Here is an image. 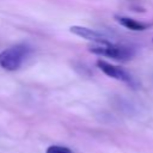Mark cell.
<instances>
[{"instance_id": "obj_1", "label": "cell", "mask_w": 153, "mask_h": 153, "mask_svg": "<svg viewBox=\"0 0 153 153\" xmlns=\"http://www.w3.org/2000/svg\"><path fill=\"white\" fill-rule=\"evenodd\" d=\"M30 55V47L26 44H16L0 53V66L6 71H17Z\"/></svg>"}, {"instance_id": "obj_2", "label": "cell", "mask_w": 153, "mask_h": 153, "mask_svg": "<svg viewBox=\"0 0 153 153\" xmlns=\"http://www.w3.org/2000/svg\"><path fill=\"white\" fill-rule=\"evenodd\" d=\"M88 50L96 55L106 56V57H110V59H114L117 61H128L135 54L134 49L130 47L117 45V44H112L110 42L96 43L94 45H91L88 48Z\"/></svg>"}, {"instance_id": "obj_3", "label": "cell", "mask_w": 153, "mask_h": 153, "mask_svg": "<svg viewBox=\"0 0 153 153\" xmlns=\"http://www.w3.org/2000/svg\"><path fill=\"white\" fill-rule=\"evenodd\" d=\"M97 67L108 76L112 78V79H116V80H120V81H123L130 86L134 85V81H133V78L122 68L117 67V66H114L104 60H98L97 61Z\"/></svg>"}, {"instance_id": "obj_4", "label": "cell", "mask_w": 153, "mask_h": 153, "mask_svg": "<svg viewBox=\"0 0 153 153\" xmlns=\"http://www.w3.org/2000/svg\"><path fill=\"white\" fill-rule=\"evenodd\" d=\"M69 31L84 39H88V41H92L94 43H105V42H109L108 41V37L99 32V31H96V30H92L90 27H85V26H80V25H74V26H71L69 27Z\"/></svg>"}, {"instance_id": "obj_5", "label": "cell", "mask_w": 153, "mask_h": 153, "mask_svg": "<svg viewBox=\"0 0 153 153\" xmlns=\"http://www.w3.org/2000/svg\"><path fill=\"white\" fill-rule=\"evenodd\" d=\"M116 20L124 27L131 30V31H143L148 27V24H145V23H141V22H137L133 18H129V17H120V16H116L115 17Z\"/></svg>"}, {"instance_id": "obj_6", "label": "cell", "mask_w": 153, "mask_h": 153, "mask_svg": "<svg viewBox=\"0 0 153 153\" xmlns=\"http://www.w3.org/2000/svg\"><path fill=\"white\" fill-rule=\"evenodd\" d=\"M45 153H74L71 148L60 145H51L45 149Z\"/></svg>"}]
</instances>
